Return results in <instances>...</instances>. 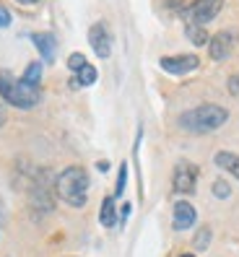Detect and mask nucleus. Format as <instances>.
I'll list each match as a JSON object with an SVG mask.
<instances>
[{"instance_id": "4", "label": "nucleus", "mask_w": 239, "mask_h": 257, "mask_svg": "<svg viewBox=\"0 0 239 257\" xmlns=\"http://www.w3.org/2000/svg\"><path fill=\"white\" fill-rule=\"evenodd\" d=\"M223 8V0H192V3L182 11L185 26H205L211 24Z\"/></svg>"}, {"instance_id": "7", "label": "nucleus", "mask_w": 239, "mask_h": 257, "mask_svg": "<svg viewBox=\"0 0 239 257\" xmlns=\"http://www.w3.org/2000/svg\"><path fill=\"white\" fill-rule=\"evenodd\" d=\"M88 44H91V50L101 60H107L112 55V34H109V29H107L104 21H96L91 29H88Z\"/></svg>"}, {"instance_id": "10", "label": "nucleus", "mask_w": 239, "mask_h": 257, "mask_svg": "<svg viewBox=\"0 0 239 257\" xmlns=\"http://www.w3.org/2000/svg\"><path fill=\"white\" fill-rule=\"evenodd\" d=\"M32 42H34V47L39 50V55L47 60V63H52V60H55V50H57L55 37L47 34V32H37V34H32Z\"/></svg>"}, {"instance_id": "14", "label": "nucleus", "mask_w": 239, "mask_h": 257, "mask_svg": "<svg viewBox=\"0 0 239 257\" xmlns=\"http://www.w3.org/2000/svg\"><path fill=\"white\" fill-rule=\"evenodd\" d=\"M99 78V73L94 65H83L78 73H76V81H73V86H94Z\"/></svg>"}, {"instance_id": "15", "label": "nucleus", "mask_w": 239, "mask_h": 257, "mask_svg": "<svg viewBox=\"0 0 239 257\" xmlns=\"http://www.w3.org/2000/svg\"><path fill=\"white\" fill-rule=\"evenodd\" d=\"M185 34H187V39L195 44V47H203V44L211 42V37H208V32H205V26H185Z\"/></svg>"}, {"instance_id": "17", "label": "nucleus", "mask_w": 239, "mask_h": 257, "mask_svg": "<svg viewBox=\"0 0 239 257\" xmlns=\"http://www.w3.org/2000/svg\"><path fill=\"white\" fill-rule=\"evenodd\" d=\"M125 185H128V164H120V172H117V187H114V198L125 192Z\"/></svg>"}, {"instance_id": "18", "label": "nucleus", "mask_w": 239, "mask_h": 257, "mask_svg": "<svg viewBox=\"0 0 239 257\" xmlns=\"http://www.w3.org/2000/svg\"><path fill=\"white\" fill-rule=\"evenodd\" d=\"M83 65H88V60H86V55H81V52H73L70 57H68V68L73 70V73H78Z\"/></svg>"}, {"instance_id": "26", "label": "nucleus", "mask_w": 239, "mask_h": 257, "mask_svg": "<svg viewBox=\"0 0 239 257\" xmlns=\"http://www.w3.org/2000/svg\"><path fill=\"white\" fill-rule=\"evenodd\" d=\"M179 257H195V254H179Z\"/></svg>"}, {"instance_id": "23", "label": "nucleus", "mask_w": 239, "mask_h": 257, "mask_svg": "<svg viewBox=\"0 0 239 257\" xmlns=\"http://www.w3.org/2000/svg\"><path fill=\"white\" fill-rule=\"evenodd\" d=\"M96 169H99V172H107V169H109V164H107V161H99V164H96Z\"/></svg>"}, {"instance_id": "2", "label": "nucleus", "mask_w": 239, "mask_h": 257, "mask_svg": "<svg viewBox=\"0 0 239 257\" xmlns=\"http://www.w3.org/2000/svg\"><path fill=\"white\" fill-rule=\"evenodd\" d=\"M226 119H229V112L221 104H200V107L179 114V127L195 135H205V133L218 130L221 125H226Z\"/></svg>"}, {"instance_id": "9", "label": "nucleus", "mask_w": 239, "mask_h": 257, "mask_svg": "<svg viewBox=\"0 0 239 257\" xmlns=\"http://www.w3.org/2000/svg\"><path fill=\"white\" fill-rule=\"evenodd\" d=\"M198 221V213H195V208H192L187 200H177L174 203V213H172V223H174V229L177 231H187L192 229Z\"/></svg>"}, {"instance_id": "5", "label": "nucleus", "mask_w": 239, "mask_h": 257, "mask_svg": "<svg viewBox=\"0 0 239 257\" xmlns=\"http://www.w3.org/2000/svg\"><path fill=\"white\" fill-rule=\"evenodd\" d=\"M198 174H200L198 164H192L187 159L177 161L174 172H172V190L179 195H192L198 187Z\"/></svg>"}, {"instance_id": "24", "label": "nucleus", "mask_w": 239, "mask_h": 257, "mask_svg": "<svg viewBox=\"0 0 239 257\" xmlns=\"http://www.w3.org/2000/svg\"><path fill=\"white\" fill-rule=\"evenodd\" d=\"M16 3H21V6H34V3H39V0H16Z\"/></svg>"}, {"instance_id": "6", "label": "nucleus", "mask_w": 239, "mask_h": 257, "mask_svg": "<svg viewBox=\"0 0 239 257\" xmlns=\"http://www.w3.org/2000/svg\"><path fill=\"white\" fill-rule=\"evenodd\" d=\"M239 44V34L231 32V29H223V32H216L211 37V42H208V52H211V60H216V63H221V60H226L234 47Z\"/></svg>"}, {"instance_id": "11", "label": "nucleus", "mask_w": 239, "mask_h": 257, "mask_svg": "<svg viewBox=\"0 0 239 257\" xmlns=\"http://www.w3.org/2000/svg\"><path fill=\"white\" fill-rule=\"evenodd\" d=\"M213 161L223 172H229L234 179H239V156L236 154H231V151H218V154L213 156Z\"/></svg>"}, {"instance_id": "19", "label": "nucleus", "mask_w": 239, "mask_h": 257, "mask_svg": "<svg viewBox=\"0 0 239 257\" xmlns=\"http://www.w3.org/2000/svg\"><path fill=\"white\" fill-rule=\"evenodd\" d=\"M213 195H216L218 200H229L231 187H229L226 182H223V179H216V182H213Z\"/></svg>"}, {"instance_id": "21", "label": "nucleus", "mask_w": 239, "mask_h": 257, "mask_svg": "<svg viewBox=\"0 0 239 257\" xmlns=\"http://www.w3.org/2000/svg\"><path fill=\"white\" fill-rule=\"evenodd\" d=\"M229 94L231 96H239V73H234L229 78Z\"/></svg>"}, {"instance_id": "1", "label": "nucleus", "mask_w": 239, "mask_h": 257, "mask_svg": "<svg viewBox=\"0 0 239 257\" xmlns=\"http://www.w3.org/2000/svg\"><path fill=\"white\" fill-rule=\"evenodd\" d=\"M88 185H91V179H88L83 166H68V169H63L57 174V179H55L57 198L63 200L65 205H70V208H83L86 205Z\"/></svg>"}, {"instance_id": "25", "label": "nucleus", "mask_w": 239, "mask_h": 257, "mask_svg": "<svg viewBox=\"0 0 239 257\" xmlns=\"http://www.w3.org/2000/svg\"><path fill=\"white\" fill-rule=\"evenodd\" d=\"M6 125V112H3V107H0V127Z\"/></svg>"}, {"instance_id": "16", "label": "nucleus", "mask_w": 239, "mask_h": 257, "mask_svg": "<svg viewBox=\"0 0 239 257\" xmlns=\"http://www.w3.org/2000/svg\"><path fill=\"white\" fill-rule=\"evenodd\" d=\"M192 244H195V249H208V244H211V229L203 226V229L195 234V239H192Z\"/></svg>"}, {"instance_id": "8", "label": "nucleus", "mask_w": 239, "mask_h": 257, "mask_svg": "<svg viewBox=\"0 0 239 257\" xmlns=\"http://www.w3.org/2000/svg\"><path fill=\"white\" fill-rule=\"evenodd\" d=\"M159 65L169 75H187L200 65V60H198V55H169V57H161Z\"/></svg>"}, {"instance_id": "20", "label": "nucleus", "mask_w": 239, "mask_h": 257, "mask_svg": "<svg viewBox=\"0 0 239 257\" xmlns=\"http://www.w3.org/2000/svg\"><path fill=\"white\" fill-rule=\"evenodd\" d=\"M6 26H11V11L6 6H0V29H6Z\"/></svg>"}, {"instance_id": "13", "label": "nucleus", "mask_w": 239, "mask_h": 257, "mask_svg": "<svg viewBox=\"0 0 239 257\" xmlns=\"http://www.w3.org/2000/svg\"><path fill=\"white\" fill-rule=\"evenodd\" d=\"M21 81L34 86V88H42V63H29L24 75H21Z\"/></svg>"}, {"instance_id": "12", "label": "nucleus", "mask_w": 239, "mask_h": 257, "mask_svg": "<svg viewBox=\"0 0 239 257\" xmlns=\"http://www.w3.org/2000/svg\"><path fill=\"white\" fill-rule=\"evenodd\" d=\"M99 221H101V226H104V229H112V226L117 223V208H114V198H112V195H107V198L101 200Z\"/></svg>"}, {"instance_id": "22", "label": "nucleus", "mask_w": 239, "mask_h": 257, "mask_svg": "<svg viewBox=\"0 0 239 257\" xmlns=\"http://www.w3.org/2000/svg\"><path fill=\"white\" fill-rule=\"evenodd\" d=\"M130 210H133V208H130V203H125V205H123V210H120V223H125V221H128Z\"/></svg>"}, {"instance_id": "3", "label": "nucleus", "mask_w": 239, "mask_h": 257, "mask_svg": "<svg viewBox=\"0 0 239 257\" xmlns=\"http://www.w3.org/2000/svg\"><path fill=\"white\" fill-rule=\"evenodd\" d=\"M0 96L16 109H34L42 101V88H34L19 78H13L11 70H0Z\"/></svg>"}]
</instances>
